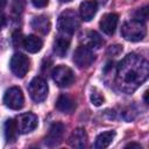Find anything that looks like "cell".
I'll use <instances>...</instances> for the list:
<instances>
[{"label":"cell","instance_id":"6da1fadb","mask_svg":"<svg viewBox=\"0 0 149 149\" xmlns=\"http://www.w3.org/2000/svg\"><path fill=\"white\" fill-rule=\"evenodd\" d=\"M148 62L136 54H129L118 65L116 85L121 91L132 93L148 78Z\"/></svg>","mask_w":149,"mask_h":149},{"label":"cell","instance_id":"7a4b0ae2","mask_svg":"<svg viewBox=\"0 0 149 149\" xmlns=\"http://www.w3.org/2000/svg\"><path fill=\"white\" fill-rule=\"evenodd\" d=\"M79 19H78V14L72 10V9H66L64 10L59 17H58V22H57V27H58V31L64 35V36H70L72 35L78 28H79Z\"/></svg>","mask_w":149,"mask_h":149},{"label":"cell","instance_id":"3957f363","mask_svg":"<svg viewBox=\"0 0 149 149\" xmlns=\"http://www.w3.org/2000/svg\"><path fill=\"white\" fill-rule=\"evenodd\" d=\"M121 34L125 40L130 42H137L146 36L147 29L143 22L137 20H132L123 23V26L121 27Z\"/></svg>","mask_w":149,"mask_h":149},{"label":"cell","instance_id":"277c9868","mask_svg":"<svg viewBox=\"0 0 149 149\" xmlns=\"http://www.w3.org/2000/svg\"><path fill=\"white\" fill-rule=\"evenodd\" d=\"M48 91H49L48 84L42 77H35L28 84L29 95L35 102H41L45 100L48 95Z\"/></svg>","mask_w":149,"mask_h":149},{"label":"cell","instance_id":"5b68a950","mask_svg":"<svg viewBox=\"0 0 149 149\" xmlns=\"http://www.w3.org/2000/svg\"><path fill=\"white\" fill-rule=\"evenodd\" d=\"M51 76H52V80L59 87H68V86H70L74 81L73 71L69 66H65V65L56 66L52 70Z\"/></svg>","mask_w":149,"mask_h":149},{"label":"cell","instance_id":"8992f818","mask_svg":"<svg viewBox=\"0 0 149 149\" xmlns=\"http://www.w3.org/2000/svg\"><path fill=\"white\" fill-rule=\"evenodd\" d=\"M3 104L10 109H15V111L21 109L24 105V97H23V93H22L21 88L17 87V86L9 87L5 92Z\"/></svg>","mask_w":149,"mask_h":149},{"label":"cell","instance_id":"52a82bcc","mask_svg":"<svg viewBox=\"0 0 149 149\" xmlns=\"http://www.w3.org/2000/svg\"><path fill=\"white\" fill-rule=\"evenodd\" d=\"M10 71L19 78H23L29 70V59L23 54L16 52L12 56L9 62Z\"/></svg>","mask_w":149,"mask_h":149},{"label":"cell","instance_id":"ba28073f","mask_svg":"<svg viewBox=\"0 0 149 149\" xmlns=\"http://www.w3.org/2000/svg\"><path fill=\"white\" fill-rule=\"evenodd\" d=\"M94 61V55L92 49H90L86 45H80L74 50L73 54V63L79 69H86L88 68Z\"/></svg>","mask_w":149,"mask_h":149},{"label":"cell","instance_id":"9c48e42d","mask_svg":"<svg viewBox=\"0 0 149 149\" xmlns=\"http://www.w3.org/2000/svg\"><path fill=\"white\" fill-rule=\"evenodd\" d=\"M15 122H16V127H17L19 133L27 134V133L33 132L37 127L38 119L34 113H23L16 118Z\"/></svg>","mask_w":149,"mask_h":149},{"label":"cell","instance_id":"30bf717a","mask_svg":"<svg viewBox=\"0 0 149 149\" xmlns=\"http://www.w3.org/2000/svg\"><path fill=\"white\" fill-rule=\"evenodd\" d=\"M64 125L61 123V122H55L51 125L47 136H45V144L48 147H56L61 143L62 141V137H63V134H64Z\"/></svg>","mask_w":149,"mask_h":149},{"label":"cell","instance_id":"8fae6325","mask_svg":"<svg viewBox=\"0 0 149 149\" xmlns=\"http://www.w3.org/2000/svg\"><path fill=\"white\" fill-rule=\"evenodd\" d=\"M118 21H119L118 14H115V13H107V14H105L101 17V20L99 22L100 29L106 35H112L115 31V28L118 26Z\"/></svg>","mask_w":149,"mask_h":149},{"label":"cell","instance_id":"7c38bea8","mask_svg":"<svg viewBox=\"0 0 149 149\" xmlns=\"http://www.w3.org/2000/svg\"><path fill=\"white\" fill-rule=\"evenodd\" d=\"M98 10V2L95 0H85L79 6V14L84 21H91Z\"/></svg>","mask_w":149,"mask_h":149},{"label":"cell","instance_id":"4fadbf2b","mask_svg":"<svg viewBox=\"0 0 149 149\" xmlns=\"http://www.w3.org/2000/svg\"><path fill=\"white\" fill-rule=\"evenodd\" d=\"M86 142H87V134L84 128H76L69 137V144L72 148L81 149L86 146Z\"/></svg>","mask_w":149,"mask_h":149},{"label":"cell","instance_id":"5bb4252c","mask_svg":"<svg viewBox=\"0 0 149 149\" xmlns=\"http://www.w3.org/2000/svg\"><path fill=\"white\" fill-rule=\"evenodd\" d=\"M30 26L34 30L41 33V34H48L49 30H50V27H51V23H50V20L48 19V16L45 15H40V16H35L31 22H30Z\"/></svg>","mask_w":149,"mask_h":149},{"label":"cell","instance_id":"9a60e30c","mask_svg":"<svg viewBox=\"0 0 149 149\" xmlns=\"http://www.w3.org/2000/svg\"><path fill=\"white\" fill-rule=\"evenodd\" d=\"M56 108L62 112V113H72L76 108V104L74 101L69 97V95H65V94H62L58 97L57 101H56Z\"/></svg>","mask_w":149,"mask_h":149},{"label":"cell","instance_id":"2e32d148","mask_svg":"<svg viewBox=\"0 0 149 149\" xmlns=\"http://www.w3.org/2000/svg\"><path fill=\"white\" fill-rule=\"evenodd\" d=\"M22 45L24 47V49L28 51V52H31V54H35V52H38L41 49H42V40L35 35H29L27 37L23 38V43Z\"/></svg>","mask_w":149,"mask_h":149},{"label":"cell","instance_id":"e0dca14e","mask_svg":"<svg viewBox=\"0 0 149 149\" xmlns=\"http://www.w3.org/2000/svg\"><path fill=\"white\" fill-rule=\"evenodd\" d=\"M69 47H70V38L68 36L61 35L54 42V52L58 57H64L66 51H68V49H69Z\"/></svg>","mask_w":149,"mask_h":149},{"label":"cell","instance_id":"ac0fdd59","mask_svg":"<svg viewBox=\"0 0 149 149\" xmlns=\"http://www.w3.org/2000/svg\"><path fill=\"white\" fill-rule=\"evenodd\" d=\"M114 137H115V132H113V130L100 133L95 137L94 148H97V149H105V148H107L113 142Z\"/></svg>","mask_w":149,"mask_h":149},{"label":"cell","instance_id":"d6986e66","mask_svg":"<svg viewBox=\"0 0 149 149\" xmlns=\"http://www.w3.org/2000/svg\"><path fill=\"white\" fill-rule=\"evenodd\" d=\"M3 134H5V139H6L7 142H14V141L16 140L17 134H19V130H17L15 120L8 119V120L5 122V126H3Z\"/></svg>","mask_w":149,"mask_h":149},{"label":"cell","instance_id":"ffe728a7","mask_svg":"<svg viewBox=\"0 0 149 149\" xmlns=\"http://www.w3.org/2000/svg\"><path fill=\"white\" fill-rule=\"evenodd\" d=\"M86 47H88L90 49H99L102 44H104V40L101 38V36L97 33V31H88L86 34Z\"/></svg>","mask_w":149,"mask_h":149},{"label":"cell","instance_id":"44dd1931","mask_svg":"<svg viewBox=\"0 0 149 149\" xmlns=\"http://www.w3.org/2000/svg\"><path fill=\"white\" fill-rule=\"evenodd\" d=\"M134 20H137V21H141V22H144L148 17V6H144L142 8H139L135 14H134Z\"/></svg>","mask_w":149,"mask_h":149},{"label":"cell","instance_id":"7402d4cb","mask_svg":"<svg viewBox=\"0 0 149 149\" xmlns=\"http://www.w3.org/2000/svg\"><path fill=\"white\" fill-rule=\"evenodd\" d=\"M90 99H91V102L94 105V106H100V105H102L104 104V101H105V99H104V97L98 92V91H92V93H91V95H90Z\"/></svg>","mask_w":149,"mask_h":149},{"label":"cell","instance_id":"603a6c76","mask_svg":"<svg viewBox=\"0 0 149 149\" xmlns=\"http://www.w3.org/2000/svg\"><path fill=\"white\" fill-rule=\"evenodd\" d=\"M24 6H26V0H13L12 10L15 14H21L24 9Z\"/></svg>","mask_w":149,"mask_h":149},{"label":"cell","instance_id":"cb8c5ba5","mask_svg":"<svg viewBox=\"0 0 149 149\" xmlns=\"http://www.w3.org/2000/svg\"><path fill=\"white\" fill-rule=\"evenodd\" d=\"M13 43H14V45H15V47H19L20 44H22V43H23L21 31L16 30V31L13 34Z\"/></svg>","mask_w":149,"mask_h":149},{"label":"cell","instance_id":"d4e9b609","mask_svg":"<svg viewBox=\"0 0 149 149\" xmlns=\"http://www.w3.org/2000/svg\"><path fill=\"white\" fill-rule=\"evenodd\" d=\"M31 3L36 8H43L49 3V0H31Z\"/></svg>","mask_w":149,"mask_h":149},{"label":"cell","instance_id":"484cf974","mask_svg":"<svg viewBox=\"0 0 149 149\" xmlns=\"http://www.w3.org/2000/svg\"><path fill=\"white\" fill-rule=\"evenodd\" d=\"M122 51V48L121 45H111V48L108 49V54H112V55H118L119 52Z\"/></svg>","mask_w":149,"mask_h":149},{"label":"cell","instance_id":"4316f807","mask_svg":"<svg viewBox=\"0 0 149 149\" xmlns=\"http://www.w3.org/2000/svg\"><path fill=\"white\" fill-rule=\"evenodd\" d=\"M5 24H6V16L2 13H0V30L5 27Z\"/></svg>","mask_w":149,"mask_h":149},{"label":"cell","instance_id":"83f0119b","mask_svg":"<svg viewBox=\"0 0 149 149\" xmlns=\"http://www.w3.org/2000/svg\"><path fill=\"white\" fill-rule=\"evenodd\" d=\"M125 148H135V149H141V146H140L139 143H134V142H132V143H128Z\"/></svg>","mask_w":149,"mask_h":149},{"label":"cell","instance_id":"f1b7e54d","mask_svg":"<svg viewBox=\"0 0 149 149\" xmlns=\"http://www.w3.org/2000/svg\"><path fill=\"white\" fill-rule=\"evenodd\" d=\"M6 5H7V0H0V13H2Z\"/></svg>","mask_w":149,"mask_h":149},{"label":"cell","instance_id":"f546056e","mask_svg":"<svg viewBox=\"0 0 149 149\" xmlns=\"http://www.w3.org/2000/svg\"><path fill=\"white\" fill-rule=\"evenodd\" d=\"M144 101H146V104H148V91L144 92Z\"/></svg>","mask_w":149,"mask_h":149},{"label":"cell","instance_id":"4dcf8cb0","mask_svg":"<svg viewBox=\"0 0 149 149\" xmlns=\"http://www.w3.org/2000/svg\"><path fill=\"white\" fill-rule=\"evenodd\" d=\"M62 2H69V1H71V0H61Z\"/></svg>","mask_w":149,"mask_h":149}]
</instances>
